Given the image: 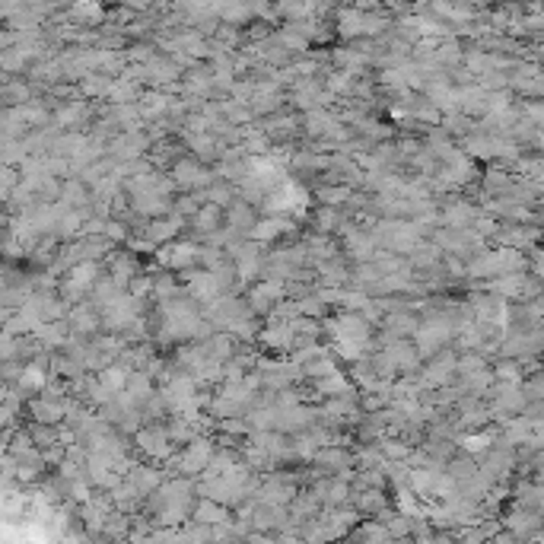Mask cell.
I'll return each instance as SVG.
<instances>
[{"instance_id":"obj_1","label":"cell","mask_w":544,"mask_h":544,"mask_svg":"<svg viewBox=\"0 0 544 544\" xmlns=\"http://www.w3.org/2000/svg\"><path fill=\"white\" fill-rule=\"evenodd\" d=\"M92 281H96V264L92 261L77 264L74 271H70V277H67V293H70V296H74V293H83Z\"/></svg>"},{"instance_id":"obj_2","label":"cell","mask_w":544,"mask_h":544,"mask_svg":"<svg viewBox=\"0 0 544 544\" xmlns=\"http://www.w3.org/2000/svg\"><path fill=\"white\" fill-rule=\"evenodd\" d=\"M194 255H198V248L194 245H169L163 255H159V261L172 264V268H185V264H191Z\"/></svg>"},{"instance_id":"obj_3","label":"cell","mask_w":544,"mask_h":544,"mask_svg":"<svg viewBox=\"0 0 544 544\" xmlns=\"http://www.w3.org/2000/svg\"><path fill=\"white\" fill-rule=\"evenodd\" d=\"M207 455H210V445H207V443H194L188 452L181 455V468H185V471H201V468H204V462H207Z\"/></svg>"},{"instance_id":"obj_4","label":"cell","mask_w":544,"mask_h":544,"mask_svg":"<svg viewBox=\"0 0 544 544\" xmlns=\"http://www.w3.org/2000/svg\"><path fill=\"white\" fill-rule=\"evenodd\" d=\"M216 290H220V281H216L214 274H198V277L191 281V293L198 299H214Z\"/></svg>"},{"instance_id":"obj_5","label":"cell","mask_w":544,"mask_h":544,"mask_svg":"<svg viewBox=\"0 0 544 544\" xmlns=\"http://www.w3.org/2000/svg\"><path fill=\"white\" fill-rule=\"evenodd\" d=\"M141 445L153 455H169V436L159 433V430H147V433H141Z\"/></svg>"},{"instance_id":"obj_6","label":"cell","mask_w":544,"mask_h":544,"mask_svg":"<svg viewBox=\"0 0 544 544\" xmlns=\"http://www.w3.org/2000/svg\"><path fill=\"white\" fill-rule=\"evenodd\" d=\"M283 230H287V223H283V220H268V223H261V226H252V239H255V242H271L274 236H281Z\"/></svg>"},{"instance_id":"obj_7","label":"cell","mask_w":544,"mask_h":544,"mask_svg":"<svg viewBox=\"0 0 544 544\" xmlns=\"http://www.w3.org/2000/svg\"><path fill=\"white\" fill-rule=\"evenodd\" d=\"M277 296H281V287H277V283H264V287H258L255 293H252V303H255L258 309H264V305Z\"/></svg>"},{"instance_id":"obj_8","label":"cell","mask_w":544,"mask_h":544,"mask_svg":"<svg viewBox=\"0 0 544 544\" xmlns=\"http://www.w3.org/2000/svg\"><path fill=\"white\" fill-rule=\"evenodd\" d=\"M19 385L23 388H41L45 385V372L39 366H26V372L19 376Z\"/></svg>"},{"instance_id":"obj_9","label":"cell","mask_w":544,"mask_h":544,"mask_svg":"<svg viewBox=\"0 0 544 544\" xmlns=\"http://www.w3.org/2000/svg\"><path fill=\"white\" fill-rule=\"evenodd\" d=\"M35 414H39V421H58L61 417V407L58 404H48V401H41V404H35Z\"/></svg>"},{"instance_id":"obj_10","label":"cell","mask_w":544,"mask_h":544,"mask_svg":"<svg viewBox=\"0 0 544 544\" xmlns=\"http://www.w3.org/2000/svg\"><path fill=\"white\" fill-rule=\"evenodd\" d=\"M77 315H80V319H74V325H77V328H96V319H92V312H90V309H80V312H77Z\"/></svg>"},{"instance_id":"obj_11","label":"cell","mask_w":544,"mask_h":544,"mask_svg":"<svg viewBox=\"0 0 544 544\" xmlns=\"http://www.w3.org/2000/svg\"><path fill=\"white\" fill-rule=\"evenodd\" d=\"M216 210L214 207H207V210H201V216H198V226H214V220H216Z\"/></svg>"}]
</instances>
